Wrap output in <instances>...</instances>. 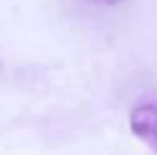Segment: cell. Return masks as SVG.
<instances>
[{
    "label": "cell",
    "instance_id": "cell-1",
    "mask_svg": "<svg viewBox=\"0 0 157 155\" xmlns=\"http://www.w3.org/2000/svg\"><path fill=\"white\" fill-rule=\"evenodd\" d=\"M129 129L149 150L157 153V103H139L129 114Z\"/></svg>",
    "mask_w": 157,
    "mask_h": 155
},
{
    "label": "cell",
    "instance_id": "cell-2",
    "mask_svg": "<svg viewBox=\"0 0 157 155\" xmlns=\"http://www.w3.org/2000/svg\"><path fill=\"white\" fill-rule=\"evenodd\" d=\"M90 3H101V5H116V3H121V0H90Z\"/></svg>",
    "mask_w": 157,
    "mask_h": 155
}]
</instances>
